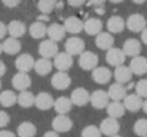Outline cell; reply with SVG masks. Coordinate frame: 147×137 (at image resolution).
<instances>
[{"label": "cell", "mask_w": 147, "mask_h": 137, "mask_svg": "<svg viewBox=\"0 0 147 137\" xmlns=\"http://www.w3.org/2000/svg\"><path fill=\"white\" fill-rule=\"evenodd\" d=\"M6 73V65L2 61H0V78L3 77Z\"/></svg>", "instance_id": "bcb514c9"}, {"label": "cell", "mask_w": 147, "mask_h": 137, "mask_svg": "<svg viewBox=\"0 0 147 137\" xmlns=\"http://www.w3.org/2000/svg\"><path fill=\"white\" fill-rule=\"evenodd\" d=\"M127 55L123 51V49L118 47H111L107 51L106 53V61L112 67H118L125 63Z\"/></svg>", "instance_id": "8992f818"}, {"label": "cell", "mask_w": 147, "mask_h": 137, "mask_svg": "<svg viewBox=\"0 0 147 137\" xmlns=\"http://www.w3.org/2000/svg\"><path fill=\"white\" fill-rule=\"evenodd\" d=\"M135 4H143V3L146 1V0H132Z\"/></svg>", "instance_id": "681fc988"}, {"label": "cell", "mask_w": 147, "mask_h": 137, "mask_svg": "<svg viewBox=\"0 0 147 137\" xmlns=\"http://www.w3.org/2000/svg\"><path fill=\"white\" fill-rule=\"evenodd\" d=\"M1 88H2V82L0 81V90H1Z\"/></svg>", "instance_id": "f5cc1de1"}, {"label": "cell", "mask_w": 147, "mask_h": 137, "mask_svg": "<svg viewBox=\"0 0 147 137\" xmlns=\"http://www.w3.org/2000/svg\"><path fill=\"white\" fill-rule=\"evenodd\" d=\"M125 110L126 108H125L124 104L121 103L120 101H112L107 106V114L117 119L124 116Z\"/></svg>", "instance_id": "1f68e13d"}, {"label": "cell", "mask_w": 147, "mask_h": 137, "mask_svg": "<svg viewBox=\"0 0 147 137\" xmlns=\"http://www.w3.org/2000/svg\"><path fill=\"white\" fill-rule=\"evenodd\" d=\"M74 63L73 55L67 51L63 53H57V55L53 57V65L57 67L59 71H65L69 70Z\"/></svg>", "instance_id": "9c48e42d"}, {"label": "cell", "mask_w": 147, "mask_h": 137, "mask_svg": "<svg viewBox=\"0 0 147 137\" xmlns=\"http://www.w3.org/2000/svg\"><path fill=\"white\" fill-rule=\"evenodd\" d=\"M110 97L108 92L104 90H96L90 95V102L95 109L102 110L107 108L108 104L110 103Z\"/></svg>", "instance_id": "7a4b0ae2"}, {"label": "cell", "mask_w": 147, "mask_h": 137, "mask_svg": "<svg viewBox=\"0 0 147 137\" xmlns=\"http://www.w3.org/2000/svg\"><path fill=\"white\" fill-rule=\"evenodd\" d=\"M87 0H67L69 6L71 7H80L86 3Z\"/></svg>", "instance_id": "60d3db41"}, {"label": "cell", "mask_w": 147, "mask_h": 137, "mask_svg": "<svg viewBox=\"0 0 147 137\" xmlns=\"http://www.w3.org/2000/svg\"><path fill=\"white\" fill-rule=\"evenodd\" d=\"M106 0H89V2L91 4L95 5V6H103Z\"/></svg>", "instance_id": "7dc6e473"}, {"label": "cell", "mask_w": 147, "mask_h": 137, "mask_svg": "<svg viewBox=\"0 0 147 137\" xmlns=\"http://www.w3.org/2000/svg\"><path fill=\"white\" fill-rule=\"evenodd\" d=\"M134 133L137 136L144 137L147 136V119L141 118L135 122L134 127H133Z\"/></svg>", "instance_id": "e575fe53"}, {"label": "cell", "mask_w": 147, "mask_h": 137, "mask_svg": "<svg viewBox=\"0 0 147 137\" xmlns=\"http://www.w3.org/2000/svg\"><path fill=\"white\" fill-rule=\"evenodd\" d=\"M7 32L8 31H7V26L5 25V23L0 21V39H2L6 35Z\"/></svg>", "instance_id": "b9f144b4"}, {"label": "cell", "mask_w": 147, "mask_h": 137, "mask_svg": "<svg viewBox=\"0 0 147 137\" xmlns=\"http://www.w3.org/2000/svg\"><path fill=\"white\" fill-rule=\"evenodd\" d=\"M100 129L102 134L106 136H118V132L120 131V124L117 118L109 116L101 122Z\"/></svg>", "instance_id": "3957f363"}, {"label": "cell", "mask_w": 147, "mask_h": 137, "mask_svg": "<svg viewBox=\"0 0 147 137\" xmlns=\"http://www.w3.org/2000/svg\"><path fill=\"white\" fill-rule=\"evenodd\" d=\"M99 57L95 53L91 51H84L80 55L79 65L84 71H92L98 65Z\"/></svg>", "instance_id": "6da1fadb"}, {"label": "cell", "mask_w": 147, "mask_h": 137, "mask_svg": "<svg viewBox=\"0 0 147 137\" xmlns=\"http://www.w3.org/2000/svg\"><path fill=\"white\" fill-rule=\"evenodd\" d=\"M55 6V0H39L37 3V8L43 14H49Z\"/></svg>", "instance_id": "d590c367"}, {"label": "cell", "mask_w": 147, "mask_h": 137, "mask_svg": "<svg viewBox=\"0 0 147 137\" xmlns=\"http://www.w3.org/2000/svg\"><path fill=\"white\" fill-rule=\"evenodd\" d=\"M15 134L10 130H0V137H14Z\"/></svg>", "instance_id": "7bdbcfd3"}, {"label": "cell", "mask_w": 147, "mask_h": 137, "mask_svg": "<svg viewBox=\"0 0 147 137\" xmlns=\"http://www.w3.org/2000/svg\"><path fill=\"white\" fill-rule=\"evenodd\" d=\"M132 71L129 67H126L124 65H118L115 67L114 71V78L116 82L121 83V84H127L132 79Z\"/></svg>", "instance_id": "44dd1931"}, {"label": "cell", "mask_w": 147, "mask_h": 137, "mask_svg": "<svg viewBox=\"0 0 147 137\" xmlns=\"http://www.w3.org/2000/svg\"><path fill=\"white\" fill-rule=\"evenodd\" d=\"M53 104H55V99L49 93L40 92L35 96L34 105L39 110L41 111L49 110V109L53 107Z\"/></svg>", "instance_id": "9a60e30c"}, {"label": "cell", "mask_w": 147, "mask_h": 137, "mask_svg": "<svg viewBox=\"0 0 147 137\" xmlns=\"http://www.w3.org/2000/svg\"><path fill=\"white\" fill-rule=\"evenodd\" d=\"M2 47L5 53L14 55L21 51V43L17 37L9 36L2 43Z\"/></svg>", "instance_id": "603a6c76"}, {"label": "cell", "mask_w": 147, "mask_h": 137, "mask_svg": "<svg viewBox=\"0 0 147 137\" xmlns=\"http://www.w3.org/2000/svg\"><path fill=\"white\" fill-rule=\"evenodd\" d=\"M3 53V47H2V43H0V55Z\"/></svg>", "instance_id": "816d5d0a"}, {"label": "cell", "mask_w": 147, "mask_h": 137, "mask_svg": "<svg viewBox=\"0 0 147 137\" xmlns=\"http://www.w3.org/2000/svg\"><path fill=\"white\" fill-rule=\"evenodd\" d=\"M67 32L71 34H78L84 29V22L77 16H69L63 22Z\"/></svg>", "instance_id": "d6986e66"}, {"label": "cell", "mask_w": 147, "mask_h": 137, "mask_svg": "<svg viewBox=\"0 0 147 137\" xmlns=\"http://www.w3.org/2000/svg\"><path fill=\"white\" fill-rule=\"evenodd\" d=\"M11 84L15 90L20 92V91L27 90L30 87L31 79L27 73L18 71V73H16L13 76L12 80H11Z\"/></svg>", "instance_id": "8fae6325"}, {"label": "cell", "mask_w": 147, "mask_h": 137, "mask_svg": "<svg viewBox=\"0 0 147 137\" xmlns=\"http://www.w3.org/2000/svg\"><path fill=\"white\" fill-rule=\"evenodd\" d=\"M36 134V127L33 123L25 121L17 127V135L19 137H33Z\"/></svg>", "instance_id": "836d02e7"}, {"label": "cell", "mask_w": 147, "mask_h": 137, "mask_svg": "<svg viewBox=\"0 0 147 137\" xmlns=\"http://www.w3.org/2000/svg\"><path fill=\"white\" fill-rule=\"evenodd\" d=\"M20 0H2V3L8 8H14L19 4Z\"/></svg>", "instance_id": "ab89813d"}, {"label": "cell", "mask_w": 147, "mask_h": 137, "mask_svg": "<svg viewBox=\"0 0 147 137\" xmlns=\"http://www.w3.org/2000/svg\"><path fill=\"white\" fill-rule=\"evenodd\" d=\"M38 53L41 55V57L45 59H53L59 53V47L57 43L53 41V39L49 38L45 40L41 41L38 47Z\"/></svg>", "instance_id": "52a82bcc"}, {"label": "cell", "mask_w": 147, "mask_h": 137, "mask_svg": "<svg viewBox=\"0 0 147 137\" xmlns=\"http://www.w3.org/2000/svg\"><path fill=\"white\" fill-rule=\"evenodd\" d=\"M65 32H67V30H65L63 25L59 24V23H53L47 27V34L49 35V38L57 43V41H61L65 36Z\"/></svg>", "instance_id": "484cf974"}, {"label": "cell", "mask_w": 147, "mask_h": 137, "mask_svg": "<svg viewBox=\"0 0 147 137\" xmlns=\"http://www.w3.org/2000/svg\"><path fill=\"white\" fill-rule=\"evenodd\" d=\"M33 70L35 71L37 75L43 77L49 75L53 70V63L49 61V59H45V57H41V59H37L34 63V67Z\"/></svg>", "instance_id": "83f0119b"}, {"label": "cell", "mask_w": 147, "mask_h": 137, "mask_svg": "<svg viewBox=\"0 0 147 137\" xmlns=\"http://www.w3.org/2000/svg\"><path fill=\"white\" fill-rule=\"evenodd\" d=\"M10 122V117L8 113L5 112L4 110H0V128L7 126Z\"/></svg>", "instance_id": "f35d334b"}, {"label": "cell", "mask_w": 147, "mask_h": 137, "mask_svg": "<svg viewBox=\"0 0 147 137\" xmlns=\"http://www.w3.org/2000/svg\"><path fill=\"white\" fill-rule=\"evenodd\" d=\"M124 106L126 110L130 111V112H138L141 108H142V97H140L138 94H129L126 95L124 98Z\"/></svg>", "instance_id": "ac0fdd59"}, {"label": "cell", "mask_w": 147, "mask_h": 137, "mask_svg": "<svg viewBox=\"0 0 147 137\" xmlns=\"http://www.w3.org/2000/svg\"><path fill=\"white\" fill-rule=\"evenodd\" d=\"M34 59L29 53H21L15 59V67L20 72L28 73L34 67Z\"/></svg>", "instance_id": "7c38bea8"}, {"label": "cell", "mask_w": 147, "mask_h": 137, "mask_svg": "<svg viewBox=\"0 0 147 137\" xmlns=\"http://www.w3.org/2000/svg\"><path fill=\"white\" fill-rule=\"evenodd\" d=\"M35 96L28 90L20 91L17 95V104L22 108H30L34 105Z\"/></svg>", "instance_id": "4dcf8cb0"}, {"label": "cell", "mask_w": 147, "mask_h": 137, "mask_svg": "<svg viewBox=\"0 0 147 137\" xmlns=\"http://www.w3.org/2000/svg\"><path fill=\"white\" fill-rule=\"evenodd\" d=\"M135 91L142 98H147V79H141L135 85Z\"/></svg>", "instance_id": "74e56055"}, {"label": "cell", "mask_w": 147, "mask_h": 137, "mask_svg": "<svg viewBox=\"0 0 147 137\" xmlns=\"http://www.w3.org/2000/svg\"><path fill=\"white\" fill-rule=\"evenodd\" d=\"M103 29V22L98 18L87 19L84 22V30L86 31L87 34L89 35H97L102 31Z\"/></svg>", "instance_id": "cb8c5ba5"}, {"label": "cell", "mask_w": 147, "mask_h": 137, "mask_svg": "<svg viewBox=\"0 0 147 137\" xmlns=\"http://www.w3.org/2000/svg\"><path fill=\"white\" fill-rule=\"evenodd\" d=\"M109 1L112 3H121L122 1H124V0H109Z\"/></svg>", "instance_id": "f907efd6"}, {"label": "cell", "mask_w": 147, "mask_h": 137, "mask_svg": "<svg viewBox=\"0 0 147 137\" xmlns=\"http://www.w3.org/2000/svg\"><path fill=\"white\" fill-rule=\"evenodd\" d=\"M51 86L59 91L67 90L71 83V79L65 71H59L51 78Z\"/></svg>", "instance_id": "5b68a950"}, {"label": "cell", "mask_w": 147, "mask_h": 137, "mask_svg": "<svg viewBox=\"0 0 147 137\" xmlns=\"http://www.w3.org/2000/svg\"><path fill=\"white\" fill-rule=\"evenodd\" d=\"M43 137H59V132H57L55 130L47 131L43 134Z\"/></svg>", "instance_id": "ee69618b"}, {"label": "cell", "mask_w": 147, "mask_h": 137, "mask_svg": "<svg viewBox=\"0 0 147 137\" xmlns=\"http://www.w3.org/2000/svg\"><path fill=\"white\" fill-rule=\"evenodd\" d=\"M126 23L119 15H113L107 21V28L111 33H120L124 30Z\"/></svg>", "instance_id": "d4e9b609"}, {"label": "cell", "mask_w": 147, "mask_h": 137, "mask_svg": "<svg viewBox=\"0 0 147 137\" xmlns=\"http://www.w3.org/2000/svg\"><path fill=\"white\" fill-rule=\"evenodd\" d=\"M114 41L115 39L112 33L105 32V31H101L99 34H97L96 39H95V43H96L97 47L102 49V51H108L111 47H113Z\"/></svg>", "instance_id": "e0dca14e"}, {"label": "cell", "mask_w": 147, "mask_h": 137, "mask_svg": "<svg viewBox=\"0 0 147 137\" xmlns=\"http://www.w3.org/2000/svg\"><path fill=\"white\" fill-rule=\"evenodd\" d=\"M85 41L79 36H71L67 39L65 43V49L71 55H81L85 51Z\"/></svg>", "instance_id": "ba28073f"}, {"label": "cell", "mask_w": 147, "mask_h": 137, "mask_svg": "<svg viewBox=\"0 0 147 137\" xmlns=\"http://www.w3.org/2000/svg\"><path fill=\"white\" fill-rule=\"evenodd\" d=\"M17 103V95L11 90H5L0 93V105L5 108L12 107Z\"/></svg>", "instance_id": "d6a6232c"}, {"label": "cell", "mask_w": 147, "mask_h": 137, "mask_svg": "<svg viewBox=\"0 0 147 137\" xmlns=\"http://www.w3.org/2000/svg\"><path fill=\"white\" fill-rule=\"evenodd\" d=\"M129 67L132 71L133 75L143 76L147 73V59L142 55H136L131 59Z\"/></svg>", "instance_id": "4fadbf2b"}, {"label": "cell", "mask_w": 147, "mask_h": 137, "mask_svg": "<svg viewBox=\"0 0 147 137\" xmlns=\"http://www.w3.org/2000/svg\"><path fill=\"white\" fill-rule=\"evenodd\" d=\"M146 18L140 13H133L127 18L126 26L132 32H141L146 27Z\"/></svg>", "instance_id": "277c9868"}, {"label": "cell", "mask_w": 147, "mask_h": 137, "mask_svg": "<svg viewBox=\"0 0 147 137\" xmlns=\"http://www.w3.org/2000/svg\"><path fill=\"white\" fill-rule=\"evenodd\" d=\"M7 31H8L9 35L13 37H19L23 36L26 32V27L23 22L19 20H12L8 23L7 25Z\"/></svg>", "instance_id": "f1b7e54d"}, {"label": "cell", "mask_w": 147, "mask_h": 137, "mask_svg": "<svg viewBox=\"0 0 147 137\" xmlns=\"http://www.w3.org/2000/svg\"><path fill=\"white\" fill-rule=\"evenodd\" d=\"M141 40H142L143 43L147 45V26L141 31Z\"/></svg>", "instance_id": "f6af8a7d"}, {"label": "cell", "mask_w": 147, "mask_h": 137, "mask_svg": "<svg viewBox=\"0 0 147 137\" xmlns=\"http://www.w3.org/2000/svg\"><path fill=\"white\" fill-rule=\"evenodd\" d=\"M47 26L45 25V22L40 20H37L30 24L29 26V34L31 37L35 39L42 38L47 35Z\"/></svg>", "instance_id": "f546056e"}, {"label": "cell", "mask_w": 147, "mask_h": 137, "mask_svg": "<svg viewBox=\"0 0 147 137\" xmlns=\"http://www.w3.org/2000/svg\"><path fill=\"white\" fill-rule=\"evenodd\" d=\"M142 109H143V111H144L145 113L147 114V98H146V100L143 102V104H142Z\"/></svg>", "instance_id": "c3c4849f"}, {"label": "cell", "mask_w": 147, "mask_h": 137, "mask_svg": "<svg viewBox=\"0 0 147 137\" xmlns=\"http://www.w3.org/2000/svg\"><path fill=\"white\" fill-rule=\"evenodd\" d=\"M92 78L97 84H108L112 78V72L106 67H96L92 70Z\"/></svg>", "instance_id": "5bb4252c"}, {"label": "cell", "mask_w": 147, "mask_h": 137, "mask_svg": "<svg viewBox=\"0 0 147 137\" xmlns=\"http://www.w3.org/2000/svg\"><path fill=\"white\" fill-rule=\"evenodd\" d=\"M123 51L125 53V55L127 57H136L139 55L142 47L141 43L138 39L136 38H128L124 41L123 43Z\"/></svg>", "instance_id": "ffe728a7"}, {"label": "cell", "mask_w": 147, "mask_h": 137, "mask_svg": "<svg viewBox=\"0 0 147 137\" xmlns=\"http://www.w3.org/2000/svg\"><path fill=\"white\" fill-rule=\"evenodd\" d=\"M73 102H71V98L67 97H59L57 100H55V104H53V109L57 114H67L69 111L71 110L73 107Z\"/></svg>", "instance_id": "4316f807"}, {"label": "cell", "mask_w": 147, "mask_h": 137, "mask_svg": "<svg viewBox=\"0 0 147 137\" xmlns=\"http://www.w3.org/2000/svg\"><path fill=\"white\" fill-rule=\"evenodd\" d=\"M102 135L100 127H97L95 125H88L83 129L81 133L82 137H100Z\"/></svg>", "instance_id": "8d00e7d4"}, {"label": "cell", "mask_w": 147, "mask_h": 137, "mask_svg": "<svg viewBox=\"0 0 147 137\" xmlns=\"http://www.w3.org/2000/svg\"><path fill=\"white\" fill-rule=\"evenodd\" d=\"M53 130H55L59 133H65L69 132L73 128V121L65 116V114H59L57 117H55L51 122Z\"/></svg>", "instance_id": "30bf717a"}, {"label": "cell", "mask_w": 147, "mask_h": 137, "mask_svg": "<svg viewBox=\"0 0 147 137\" xmlns=\"http://www.w3.org/2000/svg\"><path fill=\"white\" fill-rule=\"evenodd\" d=\"M108 94L110 99L113 101L124 100V98L127 95V88L124 86V84L116 82L115 84H112L109 87Z\"/></svg>", "instance_id": "7402d4cb"}, {"label": "cell", "mask_w": 147, "mask_h": 137, "mask_svg": "<svg viewBox=\"0 0 147 137\" xmlns=\"http://www.w3.org/2000/svg\"><path fill=\"white\" fill-rule=\"evenodd\" d=\"M71 100L74 105L79 107H82L87 105L90 102V94L89 92L83 87L77 88L71 92Z\"/></svg>", "instance_id": "2e32d148"}]
</instances>
